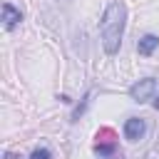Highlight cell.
<instances>
[{"label":"cell","mask_w":159,"mask_h":159,"mask_svg":"<svg viewBox=\"0 0 159 159\" xmlns=\"http://www.w3.org/2000/svg\"><path fill=\"white\" fill-rule=\"evenodd\" d=\"M157 47H159V37H157V35H152V32L142 35V37H139V42H137V52H139L142 57H152Z\"/></svg>","instance_id":"obj_5"},{"label":"cell","mask_w":159,"mask_h":159,"mask_svg":"<svg viewBox=\"0 0 159 159\" xmlns=\"http://www.w3.org/2000/svg\"><path fill=\"white\" fill-rule=\"evenodd\" d=\"M104 159H124L122 154H112V157H104Z\"/></svg>","instance_id":"obj_10"},{"label":"cell","mask_w":159,"mask_h":159,"mask_svg":"<svg viewBox=\"0 0 159 159\" xmlns=\"http://www.w3.org/2000/svg\"><path fill=\"white\" fill-rule=\"evenodd\" d=\"M89 97H92V92H84V94H82L80 104L72 109V119H70V122H80V117H82V114L87 112V107H89Z\"/></svg>","instance_id":"obj_7"},{"label":"cell","mask_w":159,"mask_h":159,"mask_svg":"<svg viewBox=\"0 0 159 159\" xmlns=\"http://www.w3.org/2000/svg\"><path fill=\"white\" fill-rule=\"evenodd\" d=\"M94 154H99L102 159H104V157H112V154H117V142H114V139H109V142H104V139H97V144H94Z\"/></svg>","instance_id":"obj_6"},{"label":"cell","mask_w":159,"mask_h":159,"mask_svg":"<svg viewBox=\"0 0 159 159\" xmlns=\"http://www.w3.org/2000/svg\"><path fill=\"white\" fill-rule=\"evenodd\" d=\"M27 159H52V149L50 147H35Z\"/></svg>","instance_id":"obj_8"},{"label":"cell","mask_w":159,"mask_h":159,"mask_svg":"<svg viewBox=\"0 0 159 159\" xmlns=\"http://www.w3.org/2000/svg\"><path fill=\"white\" fill-rule=\"evenodd\" d=\"M152 104H154V109H159V97H154V102H152Z\"/></svg>","instance_id":"obj_11"},{"label":"cell","mask_w":159,"mask_h":159,"mask_svg":"<svg viewBox=\"0 0 159 159\" xmlns=\"http://www.w3.org/2000/svg\"><path fill=\"white\" fill-rule=\"evenodd\" d=\"M124 27H127V5L124 0H112L99 20V35H102V47L107 55H117L122 47V37H124Z\"/></svg>","instance_id":"obj_1"},{"label":"cell","mask_w":159,"mask_h":159,"mask_svg":"<svg viewBox=\"0 0 159 159\" xmlns=\"http://www.w3.org/2000/svg\"><path fill=\"white\" fill-rule=\"evenodd\" d=\"M157 87H159V82H157L154 77L137 80V82L129 87V97H132V102L144 104V102H149V99H154V97H157Z\"/></svg>","instance_id":"obj_2"},{"label":"cell","mask_w":159,"mask_h":159,"mask_svg":"<svg viewBox=\"0 0 159 159\" xmlns=\"http://www.w3.org/2000/svg\"><path fill=\"white\" fill-rule=\"evenodd\" d=\"M122 132H124V139H127V142H139V139H144V134H147V119H142V117H129V119L124 122Z\"/></svg>","instance_id":"obj_3"},{"label":"cell","mask_w":159,"mask_h":159,"mask_svg":"<svg viewBox=\"0 0 159 159\" xmlns=\"http://www.w3.org/2000/svg\"><path fill=\"white\" fill-rule=\"evenodd\" d=\"M20 22H22L20 7H15L12 2H2V25H5V30H15Z\"/></svg>","instance_id":"obj_4"},{"label":"cell","mask_w":159,"mask_h":159,"mask_svg":"<svg viewBox=\"0 0 159 159\" xmlns=\"http://www.w3.org/2000/svg\"><path fill=\"white\" fill-rule=\"evenodd\" d=\"M5 159H20L17 154H12V152H5Z\"/></svg>","instance_id":"obj_9"}]
</instances>
